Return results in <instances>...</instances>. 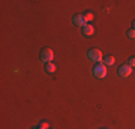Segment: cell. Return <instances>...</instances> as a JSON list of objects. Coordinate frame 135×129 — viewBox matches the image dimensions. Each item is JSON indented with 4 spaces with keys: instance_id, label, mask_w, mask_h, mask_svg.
Listing matches in <instances>:
<instances>
[{
    "instance_id": "cell-1",
    "label": "cell",
    "mask_w": 135,
    "mask_h": 129,
    "mask_svg": "<svg viewBox=\"0 0 135 129\" xmlns=\"http://www.w3.org/2000/svg\"><path fill=\"white\" fill-rule=\"evenodd\" d=\"M92 73H94V76L96 79H105L108 75V69L104 63H98L94 69H92Z\"/></svg>"
},
{
    "instance_id": "cell-2",
    "label": "cell",
    "mask_w": 135,
    "mask_h": 129,
    "mask_svg": "<svg viewBox=\"0 0 135 129\" xmlns=\"http://www.w3.org/2000/svg\"><path fill=\"white\" fill-rule=\"evenodd\" d=\"M39 57H40V62H42V63L47 64V63H52V60H53V57H55V53H53L52 49H47V47H45V49H42Z\"/></svg>"
},
{
    "instance_id": "cell-3",
    "label": "cell",
    "mask_w": 135,
    "mask_h": 129,
    "mask_svg": "<svg viewBox=\"0 0 135 129\" xmlns=\"http://www.w3.org/2000/svg\"><path fill=\"white\" fill-rule=\"evenodd\" d=\"M88 57L89 60L95 63H102L104 62V56H102V52L99 49H89L88 50Z\"/></svg>"
},
{
    "instance_id": "cell-4",
    "label": "cell",
    "mask_w": 135,
    "mask_h": 129,
    "mask_svg": "<svg viewBox=\"0 0 135 129\" xmlns=\"http://www.w3.org/2000/svg\"><path fill=\"white\" fill-rule=\"evenodd\" d=\"M131 73H132V67L129 64H122V66H119V69H118V76L124 77V79L131 76Z\"/></svg>"
},
{
    "instance_id": "cell-5",
    "label": "cell",
    "mask_w": 135,
    "mask_h": 129,
    "mask_svg": "<svg viewBox=\"0 0 135 129\" xmlns=\"http://www.w3.org/2000/svg\"><path fill=\"white\" fill-rule=\"evenodd\" d=\"M72 22H73V24L78 26V27H85V26L88 24L85 22V19H83V14H75L72 17Z\"/></svg>"
},
{
    "instance_id": "cell-6",
    "label": "cell",
    "mask_w": 135,
    "mask_h": 129,
    "mask_svg": "<svg viewBox=\"0 0 135 129\" xmlns=\"http://www.w3.org/2000/svg\"><path fill=\"white\" fill-rule=\"evenodd\" d=\"M94 33H95V27L91 23H88L85 27H82V34L83 36H92Z\"/></svg>"
},
{
    "instance_id": "cell-7",
    "label": "cell",
    "mask_w": 135,
    "mask_h": 129,
    "mask_svg": "<svg viewBox=\"0 0 135 129\" xmlns=\"http://www.w3.org/2000/svg\"><path fill=\"white\" fill-rule=\"evenodd\" d=\"M45 70H46V73L52 75V73L56 72V64H55V63H47V64H45Z\"/></svg>"
},
{
    "instance_id": "cell-8",
    "label": "cell",
    "mask_w": 135,
    "mask_h": 129,
    "mask_svg": "<svg viewBox=\"0 0 135 129\" xmlns=\"http://www.w3.org/2000/svg\"><path fill=\"white\" fill-rule=\"evenodd\" d=\"M102 63H104L105 66H114V64H115V57L109 54V56H107L104 59V62H102Z\"/></svg>"
},
{
    "instance_id": "cell-9",
    "label": "cell",
    "mask_w": 135,
    "mask_h": 129,
    "mask_svg": "<svg viewBox=\"0 0 135 129\" xmlns=\"http://www.w3.org/2000/svg\"><path fill=\"white\" fill-rule=\"evenodd\" d=\"M83 19H85L86 23L92 22V20H94V13H92V12H85V13H83Z\"/></svg>"
},
{
    "instance_id": "cell-10",
    "label": "cell",
    "mask_w": 135,
    "mask_h": 129,
    "mask_svg": "<svg viewBox=\"0 0 135 129\" xmlns=\"http://www.w3.org/2000/svg\"><path fill=\"white\" fill-rule=\"evenodd\" d=\"M39 129H49L50 128V125H49V122H46V121H42L40 123H39V126H37Z\"/></svg>"
},
{
    "instance_id": "cell-11",
    "label": "cell",
    "mask_w": 135,
    "mask_h": 129,
    "mask_svg": "<svg viewBox=\"0 0 135 129\" xmlns=\"http://www.w3.org/2000/svg\"><path fill=\"white\" fill-rule=\"evenodd\" d=\"M127 36L129 39H135V30H134V29H129V30L127 32Z\"/></svg>"
},
{
    "instance_id": "cell-12",
    "label": "cell",
    "mask_w": 135,
    "mask_h": 129,
    "mask_svg": "<svg viewBox=\"0 0 135 129\" xmlns=\"http://www.w3.org/2000/svg\"><path fill=\"white\" fill-rule=\"evenodd\" d=\"M128 64L134 69V67H135V56H131L129 59H128Z\"/></svg>"
},
{
    "instance_id": "cell-13",
    "label": "cell",
    "mask_w": 135,
    "mask_h": 129,
    "mask_svg": "<svg viewBox=\"0 0 135 129\" xmlns=\"http://www.w3.org/2000/svg\"><path fill=\"white\" fill-rule=\"evenodd\" d=\"M132 29H134V30H135V20L132 22Z\"/></svg>"
},
{
    "instance_id": "cell-14",
    "label": "cell",
    "mask_w": 135,
    "mask_h": 129,
    "mask_svg": "<svg viewBox=\"0 0 135 129\" xmlns=\"http://www.w3.org/2000/svg\"><path fill=\"white\" fill-rule=\"evenodd\" d=\"M32 129H39V128H32Z\"/></svg>"
}]
</instances>
